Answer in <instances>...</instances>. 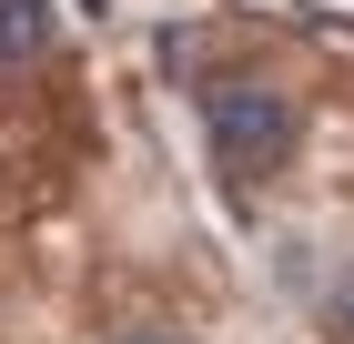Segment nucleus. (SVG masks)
Here are the masks:
<instances>
[{
	"instance_id": "f257e3e1",
	"label": "nucleus",
	"mask_w": 354,
	"mask_h": 344,
	"mask_svg": "<svg viewBox=\"0 0 354 344\" xmlns=\"http://www.w3.org/2000/svg\"><path fill=\"white\" fill-rule=\"evenodd\" d=\"M294 91L263 71H223L203 81V152H213L223 183H273L283 162H294Z\"/></svg>"
},
{
	"instance_id": "f03ea898",
	"label": "nucleus",
	"mask_w": 354,
	"mask_h": 344,
	"mask_svg": "<svg viewBox=\"0 0 354 344\" xmlns=\"http://www.w3.org/2000/svg\"><path fill=\"white\" fill-rule=\"evenodd\" d=\"M51 51V0H0V71Z\"/></svg>"
},
{
	"instance_id": "7ed1b4c3",
	"label": "nucleus",
	"mask_w": 354,
	"mask_h": 344,
	"mask_svg": "<svg viewBox=\"0 0 354 344\" xmlns=\"http://www.w3.org/2000/svg\"><path fill=\"white\" fill-rule=\"evenodd\" d=\"M324 334H334V344H354V273L324 293Z\"/></svg>"
},
{
	"instance_id": "20e7f679",
	"label": "nucleus",
	"mask_w": 354,
	"mask_h": 344,
	"mask_svg": "<svg viewBox=\"0 0 354 344\" xmlns=\"http://www.w3.org/2000/svg\"><path fill=\"white\" fill-rule=\"evenodd\" d=\"M122 344H183V334H122Z\"/></svg>"
}]
</instances>
